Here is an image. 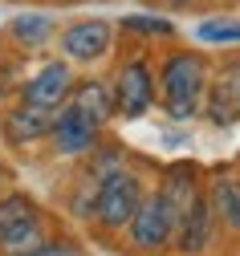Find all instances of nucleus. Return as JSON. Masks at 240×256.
<instances>
[{
  "label": "nucleus",
  "instance_id": "8",
  "mask_svg": "<svg viewBox=\"0 0 240 256\" xmlns=\"http://www.w3.org/2000/svg\"><path fill=\"white\" fill-rule=\"evenodd\" d=\"M220 224H216V212L208 204V191L179 212V224H175V240H171V252L175 256H212V248L220 244Z\"/></svg>",
  "mask_w": 240,
  "mask_h": 256
},
{
  "label": "nucleus",
  "instance_id": "23",
  "mask_svg": "<svg viewBox=\"0 0 240 256\" xmlns=\"http://www.w3.org/2000/svg\"><path fill=\"white\" fill-rule=\"evenodd\" d=\"M228 70H232V86H236V102H240V57L228 61Z\"/></svg>",
  "mask_w": 240,
  "mask_h": 256
},
{
  "label": "nucleus",
  "instance_id": "17",
  "mask_svg": "<svg viewBox=\"0 0 240 256\" xmlns=\"http://www.w3.org/2000/svg\"><path fill=\"white\" fill-rule=\"evenodd\" d=\"M191 37L199 49H240V16H232V12L203 16Z\"/></svg>",
  "mask_w": 240,
  "mask_h": 256
},
{
  "label": "nucleus",
  "instance_id": "12",
  "mask_svg": "<svg viewBox=\"0 0 240 256\" xmlns=\"http://www.w3.org/2000/svg\"><path fill=\"white\" fill-rule=\"evenodd\" d=\"M114 24H118L122 37H130L134 45H147V49H151V45H171V41H179L175 16H167V12H159V8L126 12V16H118Z\"/></svg>",
  "mask_w": 240,
  "mask_h": 256
},
{
  "label": "nucleus",
  "instance_id": "2",
  "mask_svg": "<svg viewBox=\"0 0 240 256\" xmlns=\"http://www.w3.org/2000/svg\"><path fill=\"white\" fill-rule=\"evenodd\" d=\"M106 78L118 122H143L151 110H159V74H155V53L147 45H134L122 57H114V70Z\"/></svg>",
  "mask_w": 240,
  "mask_h": 256
},
{
  "label": "nucleus",
  "instance_id": "3",
  "mask_svg": "<svg viewBox=\"0 0 240 256\" xmlns=\"http://www.w3.org/2000/svg\"><path fill=\"white\" fill-rule=\"evenodd\" d=\"M147 171L139 163H126L118 167L110 179L98 183V196H94V216H90V228L102 236H122V228L130 224V216L139 212L143 196H147Z\"/></svg>",
  "mask_w": 240,
  "mask_h": 256
},
{
  "label": "nucleus",
  "instance_id": "18",
  "mask_svg": "<svg viewBox=\"0 0 240 256\" xmlns=\"http://www.w3.org/2000/svg\"><path fill=\"white\" fill-rule=\"evenodd\" d=\"M53 236H57L53 216L45 212L41 220H33V224H25V228H17V232H9L5 240H0V256H29V252H37L41 244H49Z\"/></svg>",
  "mask_w": 240,
  "mask_h": 256
},
{
  "label": "nucleus",
  "instance_id": "20",
  "mask_svg": "<svg viewBox=\"0 0 240 256\" xmlns=\"http://www.w3.org/2000/svg\"><path fill=\"white\" fill-rule=\"evenodd\" d=\"M29 256H86V248L74 236H53L49 244H41L37 252H29Z\"/></svg>",
  "mask_w": 240,
  "mask_h": 256
},
{
  "label": "nucleus",
  "instance_id": "9",
  "mask_svg": "<svg viewBox=\"0 0 240 256\" xmlns=\"http://www.w3.org/2000/svg\"><path fill=\"white\" fill-rule=\"evenodd\" d=\"M57 28H61V20L53 12H45V8H21L17 16H9L5 33H0V45H9L25 61L29 57H45L57 45Z\"/></svg>",
  "mask_w": 240,
  "mask_h": 256
},
{
  "label": "nucleus",
  "instance_id": "16",
  "mask_svg": "<svg viewBox=\"0 0 240 256\" xmlns=\"http://www.w3.org/2000/svg\"><path fill=\"white\" fill-rule=\"evenodd\" d=\"M41 216H45V208H41L37 196H29L21 187H9L5 196H0V240L9 232H17V228H25V224L41 220Z\"/></svg>",
  "mask_w": 240,
  "mask_h": 256
},
{
  "label": "nucleus",
  "instance_id": "5",
  "mask_svg": "<svg viewBox=\"0 0 240 256\" xmlns=\"http://www.w3.org/2000/svg\"><path fill=\"white\" fill-rule=\"evenodd\" d=\"M53 49L78 70H98L102 61L118 53V24L106 16H74L57 28Z\"/></svg>",
  "mask_w": 240,
  "mask_h": 256
},
{
  "label": "nucleus",
  "instance_id": "21",
  "mask_svg": "<svg viewBox=\"0 0 240 256\" xmlns=\"http://www.w3.org/2000/svg\"><path fill=\"white\" fill-rule=\"evenodd\" d=\"M151 8H167V12H191V8H203L212 0H147Z\"/></svg>",
  "mask_w": 240,
  "mask_h": 256
},
{
  "label": "nucleus",
  "instance_id": "10",
  "mask_svg": "<svg viewBox=\"0 0 240 256\" xmlns=\"http://www.w3.org/2000/svg\"><path fill=\"white\" fill-rule=\"evenodd\" d=\"M49 126H53V110H37V106H25V102H5L0 106V142L9 150H37L49 138Z\"/></svg>",
  "mask_w": 240,
  "mask_h": 256
},
{
  "label": "nucleus",
  "instance_id": "4",
  "mask_svg": "<svg viewBox=\"0 0 240 256\" xmlns=\"http://www.w3.org/2000/svg\"><path fill=\"white\" fill-rule=\"evenodd\" d=\"M175 224H179V212L171 208V200L151 183L139 212H134L130 224L122 228V248L130 256H167L171 240H175Z\"/></svg>",
  "mask_w": 240,
  "mask_h": 256
},
{
  "label": "nucleus",
  "instance_id": "14",
  "mask_svg": "<svg viewBox=\"0 0 240 256\" xmlns=\"http://www.w3.org/2000/svg\"><path fill=\"white\" fill-rule=\"evenodd\" d=\"M70 102H74L86 118H94L102 130H106L110 122H118V118H114V94H110V78H106V74H78Z\"/></svg>",
  "mask_w": 240,
  "mask_h": 256
},
{
  "label": "nucleus",
  "instance_id": "7",
  "mask_svg": "<svg viewBox=\"0 0 240 256\" xmlns=\"http://www.w3.org/2000/svg\"><path fill=\"white\" fill-rule=\"evenodd\" d=\"M102 138H106V130H102L94 118H86L74 102H65L61 110H53V126H49L45 146H49L53 158H61V163H82Z\"/></svg>",
  "mask_w": 240,
  "mask_h": 256
},
{
  "label": "nucleus",
  "instance_id": "13",
  "mask_svg": "<svg viewBox=\"0 0 240 256\" xmlns=\"http://www.w3.org/2000/svg\"><path fill=\"white\" fill-rule=\"evenodd\" d=\"M199 118L216 126V130H232L240 122V102H236V86H232V70H216L208 90H203V106H199Z\"/></svg>",
  "mask_w": 240,
  "mask_h": 256
},
{
  "label": "nucleus",
  "instance_id": "1",
  "mask_svg": "<svg viewBox=\"0 0 240 256\" xmlns=\"http://www.w3.org/2000/svg\"><path fill=\"white\" fill-rule=\"evenodd\" d=\"M155 74H159V114L175 126L195 122L203 106V90L216 74V61L208 57V49L171 41L155 57Z\"/></svg>",
  "mask_w": 240,
  "mask_h": 256
},
{
  "label": "nucleus",
  "instance_id": "15",
  "mask_svg": "<svg viewBox=\"0 0 240 256\" xmlns=\"http://www.w3.org/2000/svg\"><path fill=\"white\" fill-rule=\"evenodd\" d=\"M155 187L171 200L175 212H183L199 191H203V167H199V163H167V167L159 171Z\"/></svg>",
  "mask_w": 240,
  "mask_h": 256
},
{
  "label": "nucleus",
  "instance_id": "22",
  "mask_svg": "<svg viewBox=\"0 0 240 256\" xmlns=\"http://www.w3.org/2000/svg\"><path fill=\"white\" fill-rule=\"evenodd\" d=\"M9 187H13V167L5 163V158H0V196H5Z\"/></svg>",
  "mask_w": 240,
  "mask_h": 256
},
{
  "label": "nucleus",
  "instance_id": "24",
  "mask_svg": "<svg viewBox=\"0 0 240 256\" xmlns=\"http://www.w3.org/2000/svg\"><path fill=\"white\" fill-rule=\"evenodd\" d=\"M228 4H236V0H228Z\"/></svg>",
  "mask_w": 240,
  "mask_h": 256
},
{
  "label": "nucleus",
  "instance_id": "11",
  "mask_svg": "<svg viewBox=\"0 0 240 256\" xmlns=\"http://www.w3.org/2000/svg\"><path fill=\"white\" fill-rule=\"evenodd\" d=\"M203 191L216 212L220 236L240 240V167H212L203 171Z\"/></svg>",
  "mask_w": 240,
  "mask_h": 256
},
{
  "label": "nucleus",
  "instance_id": "6",
  "mask_svg": "<svg viewBox=\"0 0 240 256\" xmlns=\"http://www.w3.org/2000/svg\"><path fill=\"white\" fill-rule=\"evenodd\" d=\"M74 82H78V66H70L61 53H53L33 74L21 78L17 102L37 106V110H61L65 102H70V94H74Z\"/></svg>",
  "mask_w": 240,
  "mask_h": 256
},
{
  "label": "nucleus",
  "instance_id": "19",
  "mask_svg": "<svg viewBox=\"0 0 240 256\" xmlns=\"http://www.w3.org/2000/svg\"><path fill=\"white\" fill-rule=\"evenodd\" d=\"M21 70H25V57L13 53L9 45H0V106L17 98V86H21V78H25Z\"/></svg>",
  "mask_w": 240,
  "mask_h": 256
}]
</instances>
